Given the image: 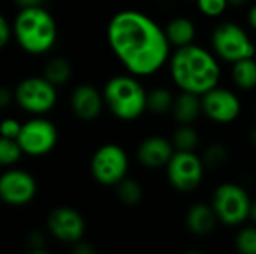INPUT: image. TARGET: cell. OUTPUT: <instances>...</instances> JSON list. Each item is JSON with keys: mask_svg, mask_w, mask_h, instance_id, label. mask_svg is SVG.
<instances>
[{"mask_svg": "<svg viewBox=\"0 0 256 254\" xmlns=\"http://www.w3.org/2000/svg\"><path fill=\"white\" fill-rule=\"evenodd\" d=\"M106 40L123 67L134 76L156 73L170 57L164 28L148 15L135 9L114 13L106 25Z\"/></svg>", "mask_w": 256, "mask_h": 254, "instance_id": "obj_1", "label": "cell"}, {"mask_svg": "<svg viewBox=\"0 0 256 254\" xmlns=\"http://www.w3.org/2000/svg\"><path fill=\"white\" fill-rule=\"evenodd\" d=\"M170 72L182 91L198 96L216 87L220 79V66L216 57L195 43L176 49L170 58Z\"/></svg>", "mask_w": 256, "mask_h": 254, "instance_id": "obj_2", "label": "cell"}, {"mask_svg": "<svg viewBox=\"0 0 256 254\" xmlns=\"http://www.w3.org/2000/svg\"><path fill=\"white\" fill-rule=\"evenodd\" d=\"M57 22L44 6L20 9L12 24L14 39L30 55L50 52L57 42Z\"/></svg>", "mask_w": 256, "mask_h": 254, "instance_id": "obj_3", "label": "cell"}, {"mask_svg": "<svg viewBox=\"0 0 256 254\" xmlns=\"http://www.w3.org/2000/svg\"><path fill=\"white\" fill-rule=\"evenodd\" d=\"M102 97L110 112L122 121H134L147 111V91L134 75L110 78Z\"/></svg>", "mask_w": 256, "mask_h": 254, "instance_id": "obj_4", "label": "cell"}, {"mask_svg": "<svg viewBox=\"0 0 256 254\" xmlns=\"http://www.w3.org/2000/svg\"><path fill=\"white\" fill-rule=\"evenodd\" d=\"M57 87L44 76H27L14 90V102L27 114L45 115L57 103Z\"/></svg>", "mask_w": 256, "mask_h": 254, "instance_id": "obj_5", "label": "cell"}, {"mask_svg": "<svg viewBox=\"0 0 256 254\" xmlns=\"http://www.w3.org/2000/svg\"><path fill=\"white\" fill-rule=\"evenodd\" d=\"M212 45L216 55L228 63L255 57L254 40L240 24L232 21H225L214 28Z\"/></svg>", "mask_w": 256, "mask_h": 254, "instance_id": "obj_6", "label": "cell"}, {"mask_svg": "<svg viewBox=\"0 0 256 254\" xmlns=\"http://www.w3.org/2000/svg\"><path fill=\"white\" fill-rule=\"evenodd\" d=\"M250 202L248 192L242 186L224 183L214 190L212 207L219 222L226 226H238L249 219Z\"/></svg>", "mask_w": 256, "mask_h": 254, "instance_id": "obj_7", "label": "cell"}, {"mask_svg": "<svg viewBox=\"0 0 256 254\" xmlns=\"http://www.w3.org/2000/svg\"><path fill=\"white\" fill-rule=\"evenodd\" d=\"M58 141V130L52 121L44 115H36L21 124L16 142L22 154L42 157L54 150Z\"/></svg>", "mask_w": 256, "mask_h": 254, "instance_id": "obj_8", "label": "cell"}, {"mask_svg": "<svg viewBox=\"0 0 256 254\" xmlns=\"http://www.w3.org/2000/svg\"><path fill=\"white\" fill-rule=\"evenodd\" d=\"M129 169V157L118 144H104L92 156V177L102 186H116Z\"/></svg>", "mask_w": 256, "mask_h": 254, "instance_id": "obj_9", "label": "cell"}, {"mask_svg": "<svg viewBox=\"0 0 256 254\" xmlns=\"http://www.w3.org/2000/svg\"><path fill=\"white\" fill-rule=\"evenodd\" d=\"M204 163L194 151H174L166 163V177L170 184L183 193L194 192L204 178Z\"/></svg>", "mask_w": 256, "mask_h": 254, "instance_id": "obj_10", "label": "cell"}, {"mask_svg": "<svg viewBox=\"0 0 256 254\" xmlns=\"http://www.w3.org/2000/svg\"><path fill=\"white\" fill-rule=\"evenodd\" d=\"M202 114L218 124L232 123L242 111L238 97L228 88L213 87L201 96Z\"/></svg>", "mask_w": 256, "mask_h": 254, "instance_id": "obj_11", "label": "cell"}, {"mask_svg": "<svg viewBox=\"0 0 256 254\" xmlns=\"http://www.w3.org/2000/svg\"><path fill=\"white\" fill-rule=\"evenodd\" d=\"M38 192L36 180L22 169H9L0 175V201L21 207L33 201Z\"/></svg>", "mask_w": 256, "mask_h": 254, "instance_id": "obj_12", "label": "cell"}, {"mask_svg": "<svg viewBox=\"0 0 256 254\" xmlns=\"http://www.w3.org/2000/svg\"><path fill=\"white\" fill-rule=\"evenodd\" d=\"M46 226L50 234L63 243H76L86 232L84 217L70 207L54 208L46 219Z\"/></svg>", "mask_w": 256, "mask_h": 254, "instance_id": "obj_13", "label": "cell"}, {"mask_svg": "<svg viewBox=\"0 0 256 254\" xmlns=\"http://www.w3.org/2000/svg\"><path fill=\"white\" fill-rule=\"evenodd\" d=\"M70 111L81 121L96 120L105 106L102 91H99L92 84H80L70 93Z\"/></svg>", "mask_w": 256, "mask_h": 254, "instance_id": "obj_14", "label": "cell"}, {"mask_svg": "<svg viewBox=\"0 0 256 254\" xmlns=\"http://www.w3.org/2000/svg\"><path fill=\"white\" fill-rule=\"evenodd\" d=\"M174 147L170 139L162 136H148L138 145L136 157L140 163L148 169L166 166L174 154Z\"/></svg>", "mask_w": 256, "mask_h": 254, "instance_id": "obj_15", "label": "cell"}, {"mask_svg": "<svg viewBox=\"0 0 256 254\" xmlns=\"http://www.w3.org/2000/svg\"><path fill=\"white\" fill-rule=\"evenodd\" d=\"M218 216L212 205L207 204H195L189 208L186 214V226L188 229L198 235L206 237L212 234L218 225Z\"/></svg>", "mask_w": 256, "mask_h": 254, "instance_id": "obj_16", "label": "cell"}, {"mask_svg": "<svg viewBox=\"0 0 256 254\" xmlns=\"http://www.w3.org/2000/svg\"><path fill=\"white\" fill-rule=\"evenodd\" d=\"M171 114L178 124H194L196 118L202 114L201 109V96L182 91L174 97Z\"/></svg>", "mask_w": 256, "mask_h": 254, "instance_id": "obj_17", "label": "cell"}, {"mask_svg": "<svg viewBox=\"0 0 256 254\" xmlns=\"http://www.w3.org/2000/svg\"><path fill=\"white\" fill-rule=\"evenodd\" d=\"M164 31H165V36H166L170 45H174L177 48L194 43V39L196 36L195 24L186 16L172 18L166 24Z\"/></svg>", "mask_w": 256, "mask_h": 254, "instance_id": "obj_18", "label": "cell"}, {"mask_svg": "<svg viewBox=\"0 0 256 254\" xmlns=\"http://www.w3.org/2000/svg\"><path fill=\"white\" fill-rule=\"evenodd\" d=\"M72 72H74V67H72L70 61L68 58H64V57H52L44 66L42 76L46 81H50L54 87L58 88V87H63L64 84H68L70 81Z\"/></svg>", "mask_w": 256, "mask_h": 254, "instance_id": "obj_19", "label": "cell"}, {"mask_svg": "<svg viewBox=\"0 0 256 254\" xmlns=\"http://www.w3.org/2000/svg\"><path fill=\"white\" fill-rule=\"evenodd\" d=\"M231 76L234 84L244 91L256 88V60L254 57L238 60L232 63Z\"/></svg>", "mask_w": 256, "mask_h": 254, "instance_id": "obj_20", "label": "cell"}, {"mask_svg": "<svg viewBox=\"0 0 256 254\" xmlns=\"http://www.w3.org/2000/svg\"><path fill=\"white\" fill-rule=\"evenodd\" d=\"M114 187H116L117 198H118V201H120L123 205L135 207V205H138V204L142 201V196H144L142 187H141V184H140L136 180H134V178L124 177V178H123L120 183H117Z\"/></svg>", "mask_w": 256, "mask_h": 254, "instance_id": "obj_21", "label": "cell"}, {"mask_svg": "<svg viewBox=\"0 0 256 254\" xmlns=\"http://www.w3.org/2000/svg\"><path fill=\"white\" fill-rule=\"evenodd\" d=\"M170 141L176 151H194L200 142V136L192 124H178Z\"/></svg>", "mask_w": 256, "mask_h": 254, "instance_id": "obj_22", "label": "cell"}, {"mask_svg": "<svg viewBox=\"0 0 256 254\" xmlns=\"http://www.w3.org/2000/svg\"><path fill=\"white\" fill-rule=\"evenodd\" d=\"M172 103H174V96L168 88L159 87L147 93V111L156 115H164L171 112Z\"/></svg>", "mask_w": 256, "mask_h": 254, "instance_id": "obj_23", "label": "cell"}, {"mask_svg": "<svg viewBox=\"0 0 256 254\" xmlns=\"http://www.w3.org/2000/svg\"><path fill=\"white\" fill-rule=\"evenodd\" d=\"M201 160H202L206 169L216 171V169H219L220 166H224L225 162L228 160V150H226V147H225L224 144H220V142L212 144V145H208V147L204 150Z\"/></svg>", "mask_w": 256, "mask_h": 254, "instance_id": "obj_24", "label": "cell"}, {"mask_svg": "<svg viewBox=\"0 0 256 254\" xmlns=\"http://www.w3.org/2000/svg\"><path fill=\"white\" fill-rule=\"evenodd\" d=\"M22 156V151L15 139L0 136V166H14Z\"/></svg>", "mask_w": 256, "mask_h": 254, "instance_id": "obj_25", "label": "cell"}, {"mask_svg": "<svg viewBox=\"0 0 256 254\" xmlns=\"http://www.w3.org/2000/svg\"><path fill=\"white\" fill-rule=\"evenodd\" d=\"M236 247L238 254H256V228H243L236 238Z\"/></svg>", "mask_w": 256, "mask_h": 254, "instance_id": "obj_26", "label": "cell"}, {"mask_svg": "<svg viewBox=\"0 0 256 254\" xmlns=\"http://www.w3.org/2000/svg\"><path fill=\"white\" fill-rule=\"evenodd\" d=\"M200 10L210 18H216L219 15H222L225 12V9L228 7V1L226 0H196Z\"/></svg>", "mask_w": 256, "mask_h": 254, "instance_id": "obj_27", "label": "cell"}, {"mask_svg": "<svg viewBox=\"0 0 256 254\" xmlns=\"http://www.w3.org/2000/svg\"><path fill=\"white\" fill-rule=\"evenodd\" d=\"M21 124L22 123H20L16 118H12V117L0 120V136L16 141L20 130H21Z\"/></svg>", "mask_w": 256, "mask_h": 254, "instance_id": "obj_28", "label": "cell"}, {"mask_svg": "<svg viewBox=\"0 0 256 254\" xmlns=\"http://www.w3.org/2000/svg\"><path fill=\"white\" fill-rule=\"evenodd\" d=\"M12 37V25L3 13H0V49L4 48Z\"/></svg>", "mask_w": 256, "mask_h": 254, "instance_id": "obj_29", "label": "cell"}, {"mask_svg": "<svg viewBox=\"0 0 256 254\" xmlns=\"http://www.w3.org/2000/svg\"><path fill=\"white\" fill-rule=\"evenodd\" d=\"M14 102V91L8 87H0V108H6Z\"/></svg>", "mask_w": 256, "mask_h": 254, "instance_id": "obj_30", "label": "cell"}, {"mask_svg": "<svg viewBox=\"0 0 256 254\" xmlns=\"http://www.w3.org/2000/svg\"><path fill=\"white\" fill-rule=\"evenodd\" d=\"M28 244L32 249H42L45 244V237L40 232H32L28 235Z\"/></svg>", "mask_w": 256, "mask_h": 254, "instance_id": "obj_31", "label": "cell"}, {"mask_svg": "<svg viewBox=\"0 0 256 254\" xmlns=\"http://www.w3.org/2000/svg\"><path fill=\"white\" fill-rule=\"evenodd\" d=\"M72 254H96V250L90 244H87V243L76 241L75 247L72 249Z\"/></svg>", "mask_w": 256, "mask_h": 254, "instance_id": "obj_32", "label": "cell"}, {"mask_svg": "<svg viewBox=\"0 0 256 254\" xmlns=\"http://www.w3.org/2000/svg\"><path fill=\"white\" fill-rule=\"evenodd\" d=\"M16 4L20 6V9L22 7H38V6H44L45 0H15Z\"/></svg>", "mask_w": 256, "mask_h": 254, "instance_id": "obj_33", "label": "cell"}, {"mask_svg": "<svg viewBox=\"0 0 256 254\" xmlns=\"http://www.w3.org/2000/svg\"><path fill=\"white\" fill-rule=\"evenodd\" d=\"M248 21H249V25L256 30V4H254L250 9H249V13H248Z\"/></svg>", "mask_w": 256, "mask_h": 254, "instance_id": "obj_34", "label": "cell"}, {"mask_svg": "<svg viewBox=\"0 0 256 254\" xmlns=\"http://www.w3.org/2000/svg\"><path fill=\"white\" fill-rule=\"evenodd\" d=\"M249 219L256 223V201L250 202V211H249Z\"/></svg>", "mask_w": 256, "mask_h": 254, "instance_id": "obj_35", "label": "cell"}, {"mask_svg": "<svg viewBox=\"0 0 256 254\" xmlns=\"http://www.w3.org/2000/svg\"><path fill=\"white\" fill-rule=\"evenodd\" d=\"M226 1H228V6H236V7H238V6H243L246 0H226Z\"/></svg>", "mask_w": 256, "mask_h": 254, "instance_id": "obj_36", "label": "cell"}, {"mask_svg": "<svg viewBox=\"0 0 256 254\" xmlns=\"http://www.w3.org/2000/svg\"><path fill=\"white\" fill-rule=\"evenodd\" d=\"M249 139H250V144L256 148V126L250 130V135H249Z\"/></svg>", "mask_w": 256, "mask_h": 254, "instance_id": "obj_37", "label": "cell"}, {"mask_svg": "<svg viewBox=\"0 0 256 254\" xmlns=\"http://www.w3.org/2000/svg\"><path fill=\"white\" fill-rule=\"evenodd\" d=\"M28 254H50L48 252H45L44 249H32V252Z\"/></svg>", "mask_w": 256, "mask_h": 254, "instance_id": "obj_38", "label": "cell"}, {"mask_svg": "<svg viewBox=\"0 0 256 254\" xmlns=\"http://www.w3.org/2000/svg\"><path fill=\"white\" fill-rule=\"evenodd\" d=\"M184 254H202L201 252H198V250H189V252H186Z\"/></svg>", "mask_w": 256, "mask_h": 254, "instance_id": "obj_39", "label": "cell"}]
</instances>
